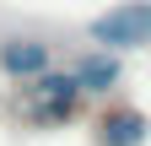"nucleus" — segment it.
<instances>
[{"instance_id": "nucleus-2", "label": "nucleus", "mask_w": 151, "mask_h": 146, "mask_svg": "<svg viewBox=\"0 0 151 146\" xmlns=\"http://www.w3.org/2000/svg\"><path fill=\"white\" fill-rule=\"evenodd\" d=\"M0 70H6V76H43V70H49V43L11 38L6 49H0Z\"/></svg>"}, {"instance_id": "nucleus-3", "label": "nucleus", "mask_w": 151, "mask_h": 146, "mask_svg": "<svg viewBox=\"0 0 151 146\" xmlns=\"http://www.w3.org/2000/svg\"><path fill=\"white\" fill-rule=\"evenodd\" d=\"M119 81V65L108 60V54H92V60L76 65V87H86V92H103V87Z\"/></svg>"}, {"instance_id": "nucleus-4", "label": "nucleus", "mask_w": 151, "mask_h": 146, "mask_svg": "<svg viewBox=\"0 0 151 146\" xmlns=\"http://www.w3.org/2000/svg\"><path fill=\"white\" fill-rule=\"evenodd\" d=\"M76 92H81V87H76V76H49V70L38 76V98L49 103V114H60V108H65Z\"/></svg>"}, {"instance_id": "nucleus-1", "label": "nucleus", "mask_w": 151, "mask_h": 146, "mask_svg": "<svg viewBox=\"0 0 151 146\" xmlns=\"http://www.w3.org/2000/svg\"><path fill=\"white\" fill-rule=\"evenodd\" d=\"M86 38L103 43V49H135V43H146L151 38V0H124V6L103 11L97 22L86 27Z\"/></svg>"}, {"instance_id": "nucleus-5", "label": "nucleus", "mask_w": 151, "mask_h": 146, "mask_svg": "<svg viewBox=\"0 0 151 146\" xmlns=\"http://www.w3.org/2000/svg\"><path fill=\"white\" fill-rule=\"evenodd\" d=\"M140 130H146L140 114H119V119H108V135H103V141H108V146H135Z\"/></svg>"}]
</instances>
